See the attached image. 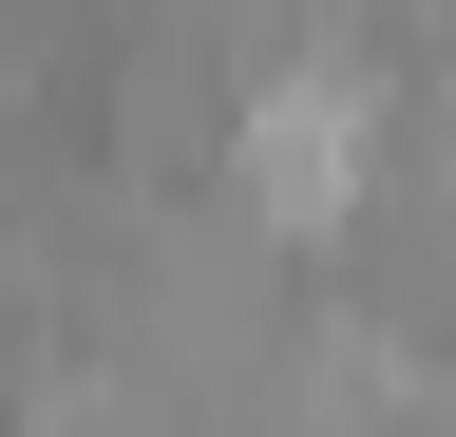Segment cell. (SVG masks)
<instances>
[{"label": "cell", "mask_w": 456, "mask_h": 437, "mask_svg": "<svg viewBox=\"0 0 456 437\" xmlns=\"http://www.w3.org/2000/svg\"><path fill=\"white\" fill-rule=\"evenodd\" d=\"M209 190H248L285 247H305V229H362V209H380V58H362V38H285V58L248 77V115H228V172Z\"/></svg>", "instance_id": "6da1fadb"}]
</instances>
